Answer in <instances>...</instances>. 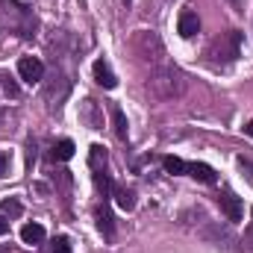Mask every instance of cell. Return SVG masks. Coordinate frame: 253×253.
<instances>
[{
    "label": "cell",
    "mask_w": 253,
    "mask_h": 253,
    "mask_svg": "<svg viewBox=\"0 0 253 253\" xmlns=\"http://www.w3.org/2000/svg\"><path fill=\"white\" fill-rule=\"evenodd\" d=\"M147 91H150L156 100H174V97H183V91H186V77H183V71L174 68V65L150 68Z\"/></svg>",
    "instance_id": "cell-1"
},
{
    "label": "cell",
    "mask_w": 253,
    "mask_h": 253,
    "mask_svg": "<svg viewBox=\"0 0 253 253\" xmlns=\"http://www.w3.org/2000/svg\"><path fill=\"white\" fill-rule=\"evenodd\" d=\"M242 42L245 36L239 30H230V33H221L218 39H212V44L206 47V62L212 68H224V65H233L242 56Z\"/></svg>",
    "instance_id": "cell-2"
},
{
    "label": "cell",
    "mask_w": 253,
    "mask_h": 253,
    "mask_svg": "<svg viewBox=\"0 0 253 253\" xmlns=\"http://www.w3.org/2000/svg\"><path fill=\"white\" fill-rule=\"evenodd\" d=\"M132 53L141 59V62H147L150 68H159V65H168L165 62V44H162V39L156 36V33H150V30H138L135 36H132Z\"/></svg>",
    "instance_id": "cell-3"
},
{
    "label": "cell",
    "mask_w": 253,
    "mask_h": 253,
    "mask_svg": "<svg viewBox=\"0 0 253 253\" xmlns=\"http://www.w3.org/2000/svg\"><path fill=\"white\" fill-rule=\"evenodd\" d=\"M0 18H3V24H9L18 36H24V39H30L33 33H36V18H33V12L27 9V6H21V3H15V0H0Z\"/></svg>",
    "instance_id": "cell-4"
},
{
    "label": "cell",
    "mask_w": 253,
    "mask_h": 253,
    "mask_svg": "<svg viewBox=\"0 0 253 253\" xmlns=\"http://www.w3.org/2000/svg\"><path fill=\"white\" fill-rule=\"evenodd\" d=\"M18 74H21V80H27L33 85V83H42L44 80V65H42V59H36V56H21L18 59Z\"/></svg>",
    "instance_id": "cell-5"
},
{
    "label": "cell",
    "mask_w": 253,
    "mask_h": 253,
    "mask_svg": "<svg viewBox=\"0 0 253 253\" xmlns=\"http://www.w3.org/2000/svg\"><path fill=\"white\" fill-rule=\"evenodd\" d=\"M218 206H221V212L227 215V221H242V215H245L242 200H239L236 194H221V197H218Z\"/></svg>",
    "instance_id": "cell-6"
},
{
    "label": "cell",
    "mask_w": 253,
    "mask_h": 253,
    "mask_svg": "<svg viewBox=\"0 0 253 253\" xmlns=\"http://www.w3.org/2000/svg\"><path fill=\"white\" fill-rule=\"evenodd\" d=\"M91 71H94L97 85H103V88H115V85H118V77L112 74V68H109L106 59H97V62L91 65Z\"/></svg>",
    "instance_id": "cell-7"
},
{
    "label": "cell",
    "mask_w": 253,
    "mask_h": 253,
    "mask_svg": "<svg viewBox=\"0 0 253 253\" xmlns=\"http://www.w3.org/2000/svg\"><path fill=\"white\" fill-rule=\"evenodd\" d=\"M109 118H112L115 135H118L121 141H126V138H129V124H126V115H124V109H121L118 103H109Z\"/></svg>",
    "instance_id": "cell-8"
},
{
    "label": "cell",
    "mask_w": 253,
    "mask_h": 253,
    "mask_svg": "<svg viewBox=\"0 0 253 253\" xmlns=\"http://www.w3.org/2000/svg\"><path fill=\"white\" fill-rule=\"evenodd\" d=\"M177 30H180V36H183V39L197 36V33H200V18H197V12L186 9V12L180 15V21H177Z\"/></svg>",
    "instance_id": "cell-9"
},
{
    "label": "cell",
    "mask_w": 253,
    "mask_h": 253,
    "mask_svg": "<svg viewBox=\"0 0 253 253\" xmlns=\"http://www.w3.org/2000/svg\"><path fill=\"white\" fill-rule=\"evenodd\" d=\"M94 218H97V230H100L106 239H112V236H115V221H112V212H109L106 206H94Z\"/></svg>",
    "instance_id": "cell-10"
},
{
    "label": "cell",
    "mask_w": 253,
    "mask_h": 253,
    "mask_svg": "<svg viewBox=\"0 0 253 253\" xmlns=\"http://www.w3.org/2000/svg\"><path fill=\"white\" fill-rule=\"evenodd\" d=\"M186 171H189L194 180L206 183V186H212V183H215V171H212L206 162H191V165H186Z\"/></svg>",
    "instance_id": "cell-11"
},
{
    "label": "cell",
    "mask_w": 253,
    "mask_h": 253,
    "mask_svg": "<svg viewBox=\"0 0 253 253\" xmlns=\"http://www.w3.org/2000/svg\"><path fill=\"white\" fill-rule=\"evenodd\" d=\"M21 242L24 245H42L44 242V227L42 224H24L21 227Z\"/></svg>",
    "instance_id": "cell-12"
},
{
    "label": "cell",
    "mask_w": 253,
    "mask_h": 253,
    "mask_svg": "<svg viewBox=\"0 0 253 253\" xmlns=\"http://www.w3.org/2000/svg\"><path fill=\"white\" fill-rule=\"evenodd\" d=\"M88 168H91V174L106 171V150L100 144H91V150H88Z\"/></svg>",
    "instance_id": "cell-13"
},
{
    "label": "cell",
    "mask_w": 253,
    "mask_h": 253,
    "mask_svg": "<svg viewBox=\"0 0 253 253\" xmlns=\"http://www.w3.org/2000/svg\"><path fill=\"white\" fill-rule=\"evenodd\" d=\"M83 118H85V124L91 126V129H100V126H103V118H100L94 100H85V103H83Z\"/></svg>",
    "instance_id": "cell-14"
},
{
    "label": "cell",
    "mask_w": 253,
    "mask_h": 253,
    "mask_svg": "<svg viewBox=\"0 0 253 253\" xmlns=\"http://www.w3.org/2000/svg\"><path fill=\"white\" fill-rule=\"evenodd\" d=\"M71 156H74V141H71V138H59V141L53 144V159L68 162Z\"/></svg>",
    "instance_id": "cell-15"
},
{
    "label": "cell",
    "mask_w": 253,
    "mask_h": 253,
    "mask_svg": "<svg viewBox=\"0 0 253 253\" xmlns=\"http://www.w3.org/2000/svg\"><path fill=\"white\" fill-rule=\"evenodd\" d=\"M0 212L9 215V218H21V215H24V206H21V200L9 197V200H0Z\"/></svg>",
    "instance_id": "cell-16"
},
{
    "label": "cell",
    "mask_w": 253,
    "mask_h": 253,
    "mask_svg": "<svg viewBox=\"0 0 253 253\" xmlns=\"http://www.w3.org/2000/svg\"><path fill=\"white\" fill-rule=\"evenodd\" d=\"M115 203H118L124 212H129V209H135V194L129 189H115Z\"/></svg>",
    "instance_id": "cell-17"
},
{
    "label": "cell",
    "mask_w": 253,
    "mask_h": 253,
    "mask_svg": "<svg viewBox=\"0 0 253 253\" xmlns=\"http://www.w3.org/2000/svg\"><path fill=\"white\" fill-rule=\"evenodd\" d=\"M42 253H71V245H68V239L65 236H56L50 245H44Z\"/></svg>",
    "instance_id": "cell-18"
},
{
    "label": "cell",
    "mask_w": 253,
    "mask_h": 253,
    "mask_svg": "<svg viewBox=\"0 0 253 253\" xmlns=\"http://www.w3.org/2000/svg\"><path fill=\"white\" fill-rule=\"evenodd\" d=\"M0 85H3V94H6V97H18V94H21V85H18L9 74L0 77Z\"/></svg>",
    "instance_id": "cell-19"
},
{
    "label": "cell",
    "mask_w": 253,
    "mask_h": 253,
    "mask_svg": "<svg viewBox=\"0 0 253 253\" xmlns=\"http://www.w3.org/2000/svg\"><path fill=\"white\" fill-rule=\"evenodd\" d=\"M162 165H165V171H168V174H186V162H183V159H177V156H165V162H162Z\"/></svg>",
    "instance_id": "cell-20"
},
{
    "label": "cell",
    "mask_w": 253,
    "mask_h": 253,
    "mask_svg": "<svg viewBox=\"0 0 253 253\" xmlns=\"http://www.w3.org/2000/svg\"><path fill=\"white\" fill-rule=\"evenodd\" d=\"M239 165H242V171H245V180L253 186V162L251 159H239Z\"/></svg>",
    "instance_id": "cell-21"
},
{
    "label": "cell",
    "mask_w": 253,
    "mask_h": 253,
    "mask_svg": "<svg viewBox=\"0 0 253 253\" xmlns=\"http://www.w3.org/2000/svg\"><path fill=\"white\" fill-rule=\"evenodd\" d=\"M9 174V153H0V177Z\"/></svg>",
    "instance_id": "cell-22"
},
{
    "label": "cell",
    "mask_w": 253,
    "mask_h": 253,
    "mask_svg": "<svg viewBox=\"0 0 253 253\" xmlns=\"http://www.w3.org/2000/svg\"><path fill=\"white\" fill-rule=\"evenodd\" d=\"M6 233H9V221H3V218H0V236H6Z\"/></svg>",
    "instance_id": "cell-23"
},
{
    "label": "cell",
    "mask_w": 253,
    "mask_h": 253,
    "mask_svg": "<svg viewBox=\"0 0 253 253\" xmlns=\"http://www.w3.org/2000/svg\"><path fill=\"white\" fill-rule=\"evenodd\" d=\"M242 3H245V0H230V6H233V9H242Z\"/></svg>",
    "instance_id": "cell-24"
},
{
    "label": "cell",
    "mask_w": 253,
    "mask_h": 253,
    "mask_svg": "<svg viewBox=\"0 0 253 253\" xmlns=\"http://www.w3.org/2000/svg\"><path fill=\"white\" fill-rule=\"evenodd\" d=\"M245 132H248V135H251V138H253V121H251V124H248V126H245Z\"/></svg>",
    "instance_id": "cell-25"
},
{
    "label": "cell",
    "mask_w": 253,
    "mask_h": 253,
    "mask_svg": "<svg viewBox=\"0 0 253 253\" xmlns=\"http://www.w3.org/2000/svg\"><path fill=\"white\" fill-rule=\"evenodd\" d=\"M3 118H6V112H3V109H0V124H3Z\"/></svg>",
    "instance_id": "cell-26"
},
{
    "label": "cell",
    "mask_w": 253,
    "mask_h": 253,
    "mask_svg": "<svg viewBox=\"0 0 253 253\" xmlns=\"http://www.w3.org/2000/svg\"><path fill=\"white\" fill-rule=\"evenodd\" d=\"M124 3H126V6H129V3H132V0H124Z\"/></svg>",
    "instance_id": "cell-27"
},
{
    "label": "cell",
    "mask_w": 253,
    "mask_h": 253,
    "mask_svg": "<svg viewBox=\"0 0 253 253\" xmlns=\"http://www.w3.org/2000/svg\"><path fill=\"white\" fill-rule=\"evenodd\" d=\"M251 215H253V209H251Z\"/></svg>",
    "instance_id": "cell-28"
}]
</instances>
